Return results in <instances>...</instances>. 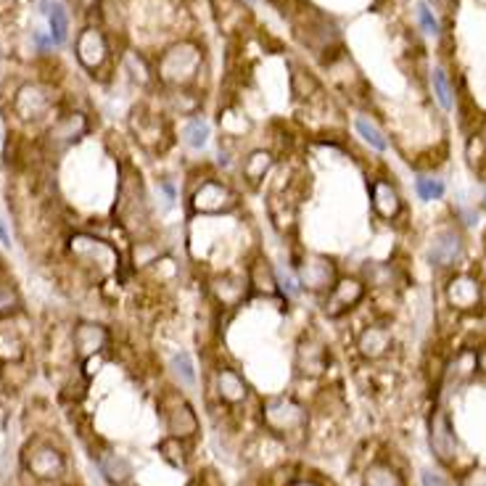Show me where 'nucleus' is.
<instances>
[{
	"mask_svg": "<svg viewBox=\"0 0 486 486\" xmlns=\"http://www.w3.org/2000/svg\"><path fill=\"white\" fill-rule=\"evenodd\" d=\"M207 69H209L207 45L193 35H180L154 53V75L159 90H201Z\"/></svg>",
	"mask_w": 486,
	"mask_h": 486,
	"instance_id": "nucleus-1",
	"label": "nucleus"
},
{
	"mask_svg": "<svg viewBox=\"0 0 486 486\" xmlns=\"http://www.w3.org/2000/svg\"><path fill=\"white\" fill-rule=\"evenodd\" d=\"M185 207L188 217H230L241 209V190L230 177L207 170L199 177H190Z\"/></svg>",
	"mask_w": 486,
	"mask_h": 486,
	"instance_id": "nucleus-2",
	"label": "nucleus"
},
{
	"mask_svg": "<svg viewBox=\"0 0 486 486\" xmlns=\"http://www.w3.org/2000/svg\"><path fill=\"white\" fill-rule=\"evenodd\" d=\"M260 423L270 437L283 442H296L307 437L310 410L291 394L265 397L260 404Z\"/></svg>",
	"mask_w": 486,
	"mask_h": 486,
	"instance_id": "nucleus-3",
	"label": "nucleus"
},
{
	"mask_svg": "<svg viewBox=\"0 0 486 486\" xmlns=\"http://www.w3.org/2000/svg\"><path fill=\"white\" fill-rule=\"evenodd\" d=\"M151 196L143 185V177L135 167H125L119 175V190H117V215L122 220V227H128L130 233L140 238H148L154 233L151 227Z\"/></svg>",
	"mask_w": 486,
	"mask_h": 486,
	"instance_id": "nucleus-4",
	"label": "nucleus"
},
{
	"mask_svg": "<svg viewBox=\"0 0 486 486\" xmlns=\"http://www.w3.org/2000/svg\"><path fill=\"white\" fill-rule=\"evenodd\" d=\"M75 58L90 77H103L114 66V48L103 24H85L75 38Z\"/></svg>",
	"mask_w": 486,
	"mask_h": 486,
	"instance_id": "nucleus-5",
	"label": "nucleus"
},
{
	"mask_svg": "<svg viewBox=\"0 0 486 486\" xmlns=\"http://www.w3.org/2000/svg\"><path fill=\"white\" fill-rule=\"evenodd\" d=\"M291 270L296 272L299 278V286L305 294H312V296H325L333 283L341 278V270H339V262L328 254H320V252H299L296 257H291Z\"/></svg>",
	"mask_w": 486,
	"mask_h": 486,
	"instance_id": "nucleus-6",
	"label": "nucleus"
},
{
	"mask_svg": "<svg viewBox=\"0 0 486 486\" xmlns=\"http://www.w3.org/2000/svg\"><path fill=\"white\" fill-rule=\"evenodd\" d=\"M130 130L135 140L151 154H164L167 146L172 143V119L159 106H148V103L135 106Z\"/></svg>",
	"mask_w": 486,
	"mask_h": 486,
	"instance_id": "nucleus-7",
	"label": "nucleus"
},
{
	"mask_svg": "<svg viewBox=\"0 0 486 486\" xmlns=\"http://www.w3.org/2000/svg\"><path fill=\"white\" fill-rule=\"evenodd\" d=\"M444 302L457 314H482L486 307L484 280L471 270L449 272L444 283Z\"/></svg>",
	"mask_w": 486,
	"mask_h": 486,
	"instance_id": "nucleus-8",
	"label": "nucleus"
},
{
	"mask_svg": "<svg viewBox=\"0 0 486 486\" xmlns=\"http://www.w3.org/2000/svg\"><path fill=\"white\" fill-rule=\"evenodd\" d=\"M159 412H162V420H164V429H167L170 437L185 439V442H193L199 437V431H201L199 412L182 392H177V389L162 392Z\"/></svg>",
	"mask_w": 486,
	"mask_h": 486,
	"instance_id": "nucleus-9",
	"label": "nucleus"
},
{
	"mask_svg": "<svg viewBox=\"0 0 486 486\" xmlns=\"http://www.w3.org/2000/svg\"><path fill=\"white\" fill-rule=\"evenodd\" d=\"M56 106V90L45 83H24L13 90L11 111L22 125H40L50 119V111Z\"/></svg>",
	"mask_w": 486,
	"mask_h": 486,
	"instance_id": "nucleus-10",
	"label": "nucleus"
},
{
	"mask_svg": "<svg viewBox=\"0 0 486 486\" xmlns=\"http://www.w3.org/2000/svg\"><path fill=\"white\" fill-rule=\"evenodd\" d=\"M468 243H465V233L457 225H449L437 230L429 243H426V262L439 270V272H455L460 270L465 260Z\"/></svg>",
	"mask_w": 486,
	"mask_h": 486,
	"instance_id": "nucleus-11",
	"label": "nucleus"
},
{
	"mask_svg": "<svg viewBox=\"0 0 486 486\" xmlns=\"http://www.w3.org/2000/svg\"><path fill=\"white\" fill-rule=\"evenodd\" d=\"M69 252L80 262V267H85V270H90L98 278L114 275L117 267H119V252L109 241H101V238L88 235V233L75 235L69 241Z\"/></svg>",
	"mask_w": 486,
	"mask_h": 486,
	"instance_id": "nucleus-12",
	"label": "nucleus"
},
{
	"mask_svg": "<svg viewBox=\"0 0 486 486\" xmlns=\"http://www.w3.org/2000/svg\"><path fill=\"white\" fill-rule=\"evenodd\" d=\"M367 299V286L359 275H347L341 272V278L333 283V288L320 296V312L328 317V320H341L347 314H352L362 302Z\"/></svg>",
	"mask_w": 486,
	"mask_h": 486,
	"instance_id": "nucleus-13",
	"label": "nucleus"
},
{
	"mask_svg": "<svg viewBox=\"0 0 486 486\" xmlns=\"http://www.w3.org/2000/svg\"><path fill=\"white\" fill-rule=\"evenodd\" d=\"M22 463H24V471L43 482V484H56L66 476V457L58 446L48 442H32L24 455H22Z\"/></svg>",
	"mask_w": 486,
	"mask_h": 486,
	"instance_id": "nucleus-14",
	"label": "nucleus"
},
{
	"mask_svg": "<svg viewBox=\"0 0 486 486\" xmlns=\"http://www.w3.org/2000/svg\"><path fill=\"white\" fill-rule=\"evenodd\" d=\"M207 294L217 310H238L249 296V280L243 270H217L207 280Z\"/></svg>",
	"mask_w": 486,
	"mask_h": 486,
	"instance_id": "nucleus-15",
	"label": "nucleus"
},
{
	"mask_svg": "<svg viewBox=\"0 0 486 486\" xmlns=\"http://www.w3.org/2000/svg\"><path fill=\"white\" fill-rule=\"evenodd\" d=\"M331 367V349L320 333L305 331L294 347V370L299 378H323Z\"/></svg>",
	"mask_w": 486,
	"mask_h": 486,
	"instance_id": "nucleus-16",
	"label": "nucleus"
},
{
	"mask_svg": "<svg viewBox=\"0 0 486 486\" xmlns=\"http://www.w3.org/2000/svg\"><path fill=\"white\" fill-rule=\"evenodd\" d=\"M354 352L365 362H384L394 352V331L386 320L365 323L354 336Z\"/></svg>",
	"mask_w": 486,
	"mask_h": 486,
	"instance_id": "nucleus-17",
	"label": "nucleus"
},
{
	"mask_svg": "<svg viewBox=\"0 0 486 486\" xmlns=\"http://www.w3.org/2000/svg\"><path fill=\"white\" fill-rule=\"evenodd\" d=\"M370 212L381 222H397L404 215V196L392 177H370L367 182Z\"/></svg>",
	"mask_w": 486,
	"mask_h": 486,
	"instance_id": "nucleus-18",
	"label": "nucleus"
},
{
	"mask_svg": "<svg viewBox=\"0 0 486 486\" xmlns=\"http://www.w3.org/2000/svg\"><path fill=\"white\" fill-rule=\"evenodd\" d=\"M275 167H278V154H275V148H270V146H254V148H249V151L241 154L235 172H238L241 182H243L249 190H260L267 180H270V175L275 172Z\"/></svg>",
	"mask_w": 486,
	"mask_h": 486,
	"instance_id": "nucleus-19",
	"label": "nucleus"
},
{
	"mask_svg": "<svg viewBox=\"0 0 486 486\" xmlns=\"http://www.w3.org/2000/svg\"><path fill=\"white\" fill-rule=\"evenodd\" d=\"M429 446L434 452V457L442 465H455L457 460V434L452 426V418L444 407H434L431 418H429Z\"/></svg>",
	"mask_w": 486,
	"mask_h": 486,
	"instance_id": "nucleus-20",
	"label": "nucleus"
},
{
	"mask_svg": "<svg viewBox=\"0 0 486 486\" xmlns=\"http://www.w3.org/2000/svg\"><path fill=\"white\" fill-rule=\"evenodd\" d=\"M212 394L217 397L222 407L235 410V407H241V404L249 402L252 389H249V384H246V378H243V373H241L238 367L220 362V365L212 370Z\"/></svg>",
	"mask_w": 486,
	"mask_h": 486,
	"instance_id": "nucleus-21",
	"label": "nucleus"
},
{
	"mask_svg": "<svg viewBox=\"0 0 486 486\" xmlns=\"http://www.w3.org/2000/svg\"><path fill=\"white\" fill-rule=\"evenodd\" d=\"M246 280H249V291L254 296H265V299H280V286H278V267L267 260L262 252H254L249 257V262L243 267Z\"/></svg>",
	"mask_w": 486,
	"mask_h": 486,
	"instance_id": "nucleus-22",
	"label": "nucleus"
},
{
	"mask_svg": "<svg viewBox=\"0 0 486 486\" xmlns=\"http://www.w3.org/2000/svg\"><path fill=\"white\" fill-rule=\"evenodd\" d=\"M217 30L225 35H243L252 27V5L243 0H207Z\"/></svg>",
	"mask_w": 486,
	"mask_h": 486,
	"instance_id": "nucleus-23",
	"label": "nucleus"
},
{
	"mask_svg": "<svg viewBox=\"0 0 486 486\" xmlns=\"http://www.w3.org/2000/svg\"><path fill=\"white\" fill-rule=\"evenodd\" d=\"M88 130H90L88 117H85L83 111H69V114L58 117V119L48 128L45 143H48L50 148H56V151H64V148L80 143V140L88 135Z\"/></svg>",
	"mask_w": 486,
	"mask_h": 486,
	"instance_id": "nucleus-24",
	"label": "nucleus"
},
{
	"mask_svg": "<svg viewBox=\"0 0 486 486\" xmlns=\"http://www.w3.org/2000/svg\"><path fill=\"white\" fill-rule=\"evenodd\" d=\"M72 341H75V352L80 359H93L95 354H101L109 341H111V333L106 325L101 323H93V320H80L72 331Z\"/></svg>",
	"mask_w": 486,
	"mask_h": 486,
	"instance_id": "nucleus-25",
	"label": "nucleus"
},
{
	"mask_svg": "<svg viewBox=\"0 0 486 486\" xmlns=\"http://www.w3.org/2000/svg\"><path fill=\"white\" fill-rule=\"evenodd\" d=\"M119 66L125 77L133 83L135 88H156V75H154V58L146 56L137 48H128L119 58Z\"/></svg>",
	"mask_w": 486,
	"mask_h": 486,
	"instance_id": "nucleus-26",
	"label": "nucleus"
},
{
	"mask_svg": "<svg viewBox=\"0 0 486 486\" xmlns=\"http://www.w3.org/2000/svg\"><path fill=\"white\" fill-rule=\"evenodd\" d=\"M288 69H291V75H288V90H291L296 106L310 103L312 98H317V95L323 93V83H320V77L312 72L310 66H305V64H299V61H291Z\"/></svg>",
	"mask_w": 486,
	"mask_h": 486,
	"instance_id": "nucleus-27",
	"label": "nucleus"
},
{
	"mask_svg": "<svg viewBox=\"0 0 486 486\" xmlns=\"http://www.w3.org/2000/svg\"><path fill=\"white\" fill-rule=\"evenodd\" d=\"M180 143L190 154H204L209 148V143H212V122L207 119L204 111L182 119V125H180Z\"/></svg>",
	"mask_w": 486,
	"mask_h": 486,
	"instance_id": "nucleus-28",
	"label": "nucleus"
},
{
	"mask_svg": "<svg viewBox=\"0 0 486 486\" xmlns=\"http://www.w3.org/2000/svg\"><path fill=\"white\" fill-rule=\"evenodd\" d=\"M352 128L357 137H359L367 148H373V151H378V154H386V151L392 148V140H389L386 130H384L370 114H365V111L354 114Z\"/></svg>",
	"mask_w": 486,
	"mask_h": 486,
	"instance_id": "nucleus-29",
	"label": "nucleus"
},
{
	"mask_svg": "<svg viewBox=\"0 0 486 486\" xmlns=\"http://www.w3.org/2000/svg\"><path fill=\"white\" fill-rule=\"evenodd\" d=\"M359 278L365 280L367 291L370 288H376V291H394L402 283V272L394 265H389V262H367V265H362Z\"/></svg>",
	"mask_w": 486,
	"mask_h": 486,
	"instance_id": "nucleus-30",
	"label": "nucleus"
},
{
	"mask_svg": "<svg viewBox=\"0 0 486 486\" xmlns=\"http://www.w3.org/2000/svg\"><path fill=\"white\" fill-rule=\"evenodd\" d=\"M167 370H170V376L175 378V384L182 392H193L199 386V370H196V359H193L190 352L177 349L167 362Z\"/></svg>",
	"mask_w": 486,
	"mask_h": 486,
	"instance_id": "nucleus-31",
	"label": "nucleus"
},
{
	"mask_svg": "<svg viewBox=\"0 0 486 486\" xmlns=\"http://www.w3.org/2000/svg\"><path fill=\"white\" fill-rule=\"evenodd\" d=\"M362 486H407V482L394 463L373 460L362 473Z\"/></svg>",
	"mask_w": 486,
	"mask_h": 486,
	"instance_id": "nucleus-32",
	"label": "nucleus"
},
{
	"mask_svg": "<svg viewBox=\"0 0 486 486\" xmlns=\"http://www.w3.org/2000/svg\"><path fill=\"white\" fill-rule=\"evenodd\" d=\"M156 452H159V457H162L167 465H172L175 471H185L188 463H190L188 442H185V439H177V437H170V434L156 444Z\"/></svg>",
	"mask_w": 486,
	"mask_h": 486,
	"instance_id": "nucleus-33",
	"label": "nucleus"
},
{
	"mask_svg": "<svg viewBox=\"0 0 486 486\" xmlns=\"http://www.w3.org/2000/svg\"><path fill=\"white\" fill-rule=\"evenodd\" d=\"M98 468H101L103 479L114 486L128 484V482L133 479V465H130V460L122 457V455H103V457L98 460Z\"/></svg>",
	"mask_w": 486,
	"mask_h": 486,
	"instance_id": "nucleus-34",
	"label": "nucleus"
},
{
	"mask_svg": "<svg viewBox=\"0 0 486 486\" xmlns=\"http://www.w3.org/2000/svg\"><path fill=\"white\" fill-rule=\"evenodd\" d=\"M48 24H50V38L56 45H66L69 32H72V22H69V11L61 0H50L48 3Z\"/></svg>",
	"mask_w": 486,
	"mask_h": 486,
	"instance_id": "nucleus-35",
	"label": "nucleus"
},
{
	"mask_svg": "<svg viewBox=\"0 0 486 486\" xmlns=\"http://www.w3.org/2000/svg\"><path fill=\"white\" fill-rule=\"evenodd\" d=\"M429 83H431V93H434L439 109H442V111H452V109H455V85H452L446 69H444V66H434Z\"/></svg>",
	"mask_w": 486,
	"mask_h": 486,
	"instance_id": "nucleus-36",
	"label": "nucleus"
},
{
	"mask_svg": "<svg viewBox=\"0 0 486 486\" xmlns=\"http://www.w3.org/2000/svg\"><path fill=\"white\" fill-rule=\"evenodd\" d=\"M177 201H180V188H177V182L172 177L162 175L156 180V185H154V207H156L162 215H170V212H175Z\"/></svg>",
	"mask_w": 486,
	"mask_h": 486,
	"instance_id": "nucleus-37",
	"label": "nucleus"
},
{
	"mask_svg": "<svg viewBox=\"0 0 486 486\" xmlns=\"http://www.w3.org/2000/svg\"><path fill=\"white\" fill-rule=\"evenodd\" d=\"M415 196L420 201H442L446 196V185H444L442 177L418 175L415 177Z\"/></svg>",
	"mask_w": 486,
	"mask_h": 486,
	"instance_id": "nucleus-38",
	"label": "nucleus"
},
{
	"mask_svg": "<svg viewBox=\"0 0 486 486\" xmlns=\"http://www.w3.org/2000/svg\"><path fill=\"white\" fill-rule=\"evenodd\" d=\"M415 22H418L420 32H423L426 38H439V35H442V22H439V16L434 13V8H431L426 0H418V3H415Z\"/></svg>",
	"mask_w": 486,
	"mask_h": 486,
	"instance_id": "nucleus-39",
	"label": "nucleus"
},
{
	"mask_svg": "<svg viewBox=\"0 0 486 486\" xmlns=\"http://www.w3.org/2000/svg\"><path fill=\"white\" fill-rule=\"evenodd\" d=\"M19 310H22V296H19V288H16L11 280L0 278V320L13 317Z\"/></svg>",
	"mask_w": 486,
	"mask_h": 486,
	"instance_id": "nucleus-40",
	"label": "nucleus"
},
{
	"mask_svg": "<svg viewBox=\"0 0 486 486\" xmlns=\"http://www.w3.org/2000/svg\"><path fill=\"white\" fill-rule=\"evenodd\" d=\"M24 341L13 331H0V359L3 362H19L24 359Z\"/></svg>",
	"mask_w": 486,
	"mask_h": 486,
	"instance_id": "nucleus-41",
	"label": "nucleus"
},
{
	"mask_svg": "<svg viewBox=\"0 0 486 486\" xmlns=\"http://www.w3.org/2000/svg\"><path fill=\"white\" fill-rule=\"evenodd\" d=\"M457 486H486V468H471L460 476Z\"/></svg>",
	"mask_w": 486,
	"mask_h": 486,
	"instance_id": "nucleus-42",
	"label": "nucleus"
},
{
	"mask_svg": "<svg viewBox=\"0 0 486 486\" xmlns=\"http://www.w3.org/2000/svg\"><path fill=\"white\" fill-rule=\"evenodd\" d=\"M423 486H449L442 473H434V471H423Z\"/></svg>",
	"mask_w": 486,
	"mask_h": 486,
	"instance_id": "nucleus-43",
	"label": "nucleus"
},
{
	"mask_svg": "<svg viewBox=\"0 0 486 486\" xmlns=\"http://www.w3.org/2000/svg\"><path fill=\"white\" fill-rule=\"evenodd\" d=\"M426 3H429L431 8L442 11V13H449V11L455 8V3H457V0H426Z\"/></svg>",
	"mask_w": 486,
	"mask_h": 486,
	"instance_id": "nucleus-44",
	"label": "nucleus"
},
{
	"mask_svg": "<svg viewBox=\"0 0 486 486\" xmlns=\"http://www.w3.org/2000/svg\"><path fill=\"white\" fill-rule=\"evenodd\" d=\"M286 486H325L320 479H314V476H305V479H291Z\"/></svg>",
	"mask_w": 486,
	"mask_h": 486,
	"instance_id": "nucleus-45",
	"label": "nucleus"
},
{
	"mask_svg": "<svg viewBox=\"0 0 486 486\" xmlns=\"http://www.w3.org/2000/svg\"><path fill=\"white\" fill-rule=\"evenodd\" d=\"M476 365H479V373H482V376H486V347L476 349Z\"/></svg>",
	"mask_w": 486,
	"mask_h": 486,
	"instance_id": "nucleus-46",
	"label": "nucleus"
},
{
	"mask_svg": "<svg viewBox=\"0 0 486 486\" xmlns=\"http://www.w3.org/2000/svg\"><path fill=\"white\" fill-rule=\"evenodd\" d=\"M13 8H16V0H0V16L13 13Z\"/></svg>",
	"mask_w": 486,
	"mask_h": 486,
	"instance_id": "nucleus-47",
	"label": "nucleus"
},
{
	"mask_svg": "<svg viewBox=\"0 0 486 486\" xmlns=\"http://www.w3.org/2000/svg\"><path fill=\"white\" fill-rule=\"evenodd\" d=\"M0 241H3V246H11V235L5 233V227H3V222H0Z\"/></svg>",
	"mask_w": 486,
	"mask_h": 486,
	"instance_id": "nucleus-48",
	"label": "nucleus"
},
{
	"mask_svg": "<svg viewBox=\"0 0 486 486\" xmlns=\"http://www.w3.org/2000/svg\"><path fill=\"white\" fill-rule=\"evenodd\" d=\"M479 137H484L486 140V117H484V125H482V135H479Z\"/></svg>",
	"mask_w": 486,
	"mask_h": 486,
	"instance_id": "nucleus-49",
	"label": "nucleus"
},
{
	"mask_svg": "<svg viewBox=\"0 0 486 486\" xmlns=\"http://www.w3.org/2000/svg\"><path fill=\"white\" fill-rule=\"evenodd\" d=\"M243 3H246V5H252V8H254V5H257V3H260V0H243Z\"/></svg>",
	"mask_w": 486,
	"mask_h": 486,
	"instance_id": "nucleus-50",
	"label": "nucleus"
},
{
	"mask_svg": "<svg viewBox=\"0 0 486 486\" xmlns=\"http://www.w3.org/2000/svg\"><path fill=\"white\" fill-rule=\"evenodd\" d=\"M0 143H3V125H0Z\"/></svg>",
	"mask_w": 486,
	"mask_h": 486,
	"instance_id": "nucleus-51",
	"label": "nucleus"
},
{
	"mask_svg": "<svg viewBox=\"0 0 486 486\" xmlns=\"http://www.w3.org/2000/svg\"><path fill=\"white\" fill-rule=\"evenodd\" d=\"M484 209H486V196H484Z\"/></svg>",
	"mask_w": 486,
	"mask_h": 486,
	"instance_id": "nucleus-52",
	"label": "nucleus"
},
{
	"mask_svg": "<svg viewBox=\"0 0 486 486\" xmlns=\"http://www.w3.org/2000/svg\"><path fill=\"white\" fill-rule=\"evenodd\" d=\"M182 3H185V0H182Z\"/></svg>",
	"mask_w": 486,
	"mask_h": 486,
	"instance_id": "nucleus-53",
	"label": "nucleus"
}]
</instances>
